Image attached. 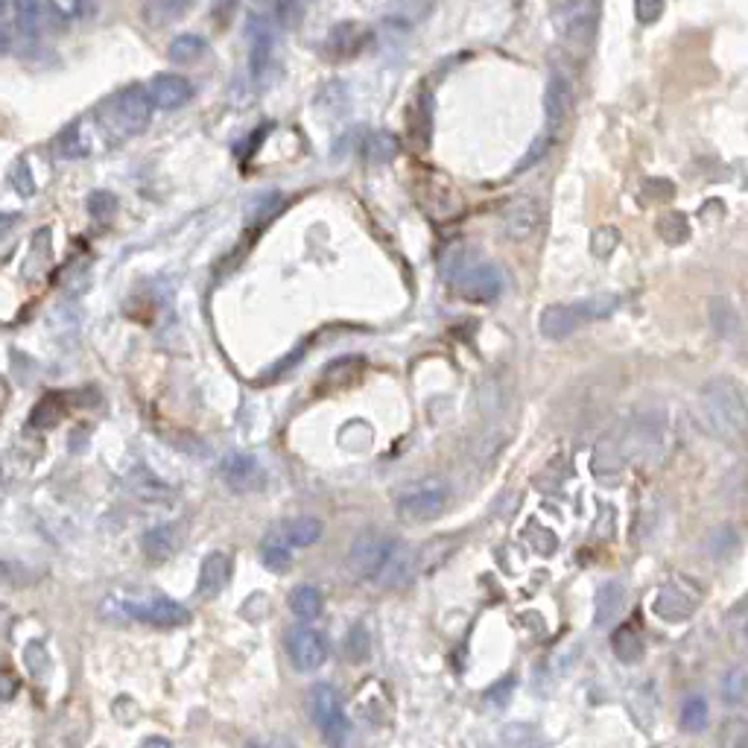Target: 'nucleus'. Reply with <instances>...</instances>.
<instances>
[{"label":"nucleus","mask_w":748,"mask_h":748,"mask_svg":"<svg viewBox=\"0 0 748 748\" xmlns=\"http://www.w3.org/2000/svg\"><path fill=\"white\" fill-rule=\"evenodd\" d=\"M450 284L453 290L468 301H494L503 293V272L488 261H471L462 258L448 269Z\"/></svg>","instance_id":"4"},{"label":"nucleus","mask_w":748,"mask_h":748,"mask_svg":"<svg viewBox=\"0 0 748 748\" xmlns=\"http://www.w3.org/2000/svg\"><path fill=\"white\" fill-rule=\"evenodd\" d=\"M626 608V588L620 582H605L597 591V626H611Z\"/></svg>","instance_id":"23"},{"label":"nucleus","mask_w":748,"mask_h":748,"mask_svg":"<svg viewBox=\"0 0 748 748\" xmlns=\"http://www.w3.org/2000/svg\"><path fill=\"white\" fill-rule=\"evenodd\" d=\"M395 141L389 138V135H374V138H369V161H374V164H386V161H392V155H395Z\"/></svg>","instance_id":"36"},{"label":"nucleus","mask_w":748,"mask_h":748,"mask_svg":"<svg viewBox=\"0 0 748 748\" xmlns=\"http://www.w3.org/2000/svg\"><path fill=\"white\" fill-rule=\"evenodd\" d=\"M681 728L687 734H702L708 728V702L705 696H687L681 705Z\"/></svg>","instance_id":"27"},{"label":"nucleus","mask_w":748,"mask_h":748,"mask_svg":"<svg viewBox=\"0 0 748 748\" xmlns=\"http://www.w3.org/2000/svg\"><path fill=\"white\" fill-rule=\"evenodd\" d=\"M392 538L383 535V532H360L354 538V544L348 547V556H345V567L354 579H363V582H374L377 573L383 570V564L392 553Z\"/></svg>","instance_id":"9"},{"label":"nucleus","mask_w":748,"mask_h":748,"mask_svg":"<svg viewBox=\"0 0 748 748\" xmlns=\"http://www.w3.org/2000/svg\"><path fill=\"white\" fill-rule=\"evenodd\" d=\"M249 748H266V746H249Z\"/></svg>","instance_id":"49"},{"label":"nucleus","mask_w":748,"mask_h":748,"mask_svg":"<svg viewBox=\"0 0 748 748\" xmlns=\"http://www.w3.org/2000/svg\"><path fill=\"white\" fill-rule=\"evenodd\" d=\"M15 225H18V214H3V211H0V237H3L9 228H15Z\"/></svg>","instance_id":"43"},{"label":"nucleus","mask_w":748,"mask_h":748,"mask_svg":"<svg viewBox=\"0 0 748 748\" xmlns=\"http://www.w3.org/2000/svg\"><path fill=\"white\" fill-rule=\"evenodd\" d=\"M284 646H287L290 664L299 673H313V670H319L328 661V643H325V637H322V632L310 629V626H293L287 632V637H284Z\"/></svg>","instance_id":"11"},{"label":"nucleus","mask_w":748,"mask_h":748,"mask_svg":"<svg viewBox=\"0 0 748 748\" xmlns=\"http://www.w3.org/2000/svg\"><path fill=\"white\" fill-rule=\"evenodd\" d=\"M231 573H234V561H231L228 553L217 550V553L205 556L202 570H199V588H196V594L202 599L220 597L225 588H228V582H231Z\"/></svg>","instance_id":"17"},{"label":"nucleus","mask_w":748,"mask_h":748,"mask_svg":"<svg viewBox=\"0 0 748 748\" xmlns=\"http://www.w3.org/2000/svg\"><path fill=\"white\" fill-rule=\"evenodd\" d=\"M515 687H518L515 675H503L497 684H491V690H486V702L488 705H494V708H506V705L512 702Z\"/></svg>","instance_id":"34"},{"label":"nucleus","mask_w":748,"mask_h":748,"mask_svg":"<svg viewBox=\"0 0 748 748\" xmlns=\"http://www.w3.org/2000/svg\"><path fill=\"white\" fill-rule=\"evenodd\" d=\"M599 0H561L553 6V24L567 44L585 47L597 33Z\"/></svg>","instance_id":"8"},{"label":"nucleus","mask_w":748,"mask_h":748,"mask_svg":"<svg viewBox=\"0 0 748 748\" xmlns=\"http://www.w3.org/2000/svg\"><path fill=\"white\" fill-rule=\"evenodd\" d=\"M711 319H713V328H716V334L725 339L737 337L740 334V316H737V310H734V304L731 301H713L711 304Z\"/></svg>","instance_id":"29"},{"label":"nucleus","mask_w":748,"mask_h":748,"mask_svg":"<svg viewBox=\"0 0 748 748\" xmlns=\"http://www.w3.org/2000/svg\"><path fill=\"white\" fill-rule=\"evenodd\" d=\"M132 486H135V494L144 497V500H170V488L164 486V483H158L147 471H135L132 474Z\"/></svg>","instance_id":"32"},{"label":"nucleus","mask_w":748,"mask_h":748,"mask_svg":"<svg viewBox=\"0 0 748 748\" xmlns=\"http://www.w3.org/2000/svg\"><path fill=\"white\" fill-rule=\"evenodd\" d=\"M299 3H304V6H307V3H310V0H299Z\"/></svg>","instance_id":"48"},{"label":"nucleus","mask_w":748,"mask_h":748,"mask_svg":"<svg viewBox=\"0 0 748 748\" xmlns=\"http://www.w3.org/2000/svg\"><path fill=\"white\" fill-rule=\"evenodd\" d=\"M15 24L24 38H33L41 30V0H12Z\"/></svg>","instance_id":"28"},{"label":"nucleus","mask_w":748,"mask_h":748,"mask_svg":"<svg viewBox=\"0 0 748 748\" xmlns=\"http://www.w3.org/2000/svg\"><path fill=\"white\" fill-rule=\"evenodd\" d=\"M9 620H12V614H9V608L6 605H0V632L9 626Z\"/></svg>","instance_id":"45"},{"label":"nucleus","mask_w":748,"mask_h":748,"mask_svg":"<svg viewBox=\"0 0 748 748\" xmlns=\"http://www.w3.org/2000/svg\"><path fill=\"white\" fill-rule=\"evenodd\" d=\"M287 605H290L293 617H299L301 623H310V620H316V617L322 614L325 599L319 594V588H313V585H299V588L290 591Z\"/></svg>","instance_id":"25"},{"label":"nucleus","mask_w":748,"mask_h":748,"mask_svg":"<svg viewBox=\"0 0 748 748\" xmlns=\"http://www.w3.org/2000/svg\"><path fill=\"white\" fill-rule=\"evenodd\" d=\"M345 655L351 664H366L369 655H372V637L366 632V626H354L348 632V640H345Z\"/></svg>","instance_id":"30"},{"label":"nucleus","mask_w":748,"mask_h":748,"mask_svg":"<svg viewBox=\"0 0 748 748\" xmlns=\"http://www.w3.org/2000/svg\"><path fill=\"white\" fill-rule=\"evenodd\" d=\"M220 477L234 494H255L266 486L263 465L249 453H228L220 462Z\"/></svg>","instance_id":"13"},{"label":"nucleus","mask_w":748,"mask_h":748,"mask_svg":"<svg viewBox=\"0 0 748 748\" xmlns=\"http://www.w3.org/2000/svg\"><path fill=\"white\" fill-rule=\"evenodd\" d=\"M611 649L623 664H637L643 655V632L637 623H623L611 632Z\"/></svg>","instance_id":"24"},{"label":"nucleus","mask_w":748,"mask_h":748,"mask_svg":"<svg viewBox=\"0 0 748 748\" xmlns=\"http://www.w3.org/2000/svg\"><path fill=\"white\" fill-rule=\"evenodd\" d=\"M304 354H307V345H299V348H293V354H290V357H284L281 363H275V366H272V369H269L266 374H269V377H278V374H284L287 369H293V366L299 363Z\"/></svg>","instance_id":"41"},{"label":"nucleus","mask_w":748,"mask_h":748,"mask_svg":"<svg viewBox=\"0 0 748 748\" xmlns=\"http://www.w3.org/2000/svg\"><path fill=\"white\" fill-rule=\"evenodd\" d=\"M100 123L97 120H91V117H82V120H76L74 126L68 129V135H65V152L68 155H76V158H85V155H94V152L100 150Z\"/></svg>","instance_id":"21"},{"label":"nucleus","mask_w":748,"mask_h":748,"mask_svg":"<svg viewBox=\"0 0 748 748\" xmlns=\"http://www.w3.org/2000/svg\"><path fill=\"white\" fill-rule=\"evenodd\" d=\"M88 211H91L94 220L109 223L114 217V211H117V196L109 193V190H94V193L88 196Z\"/></svg>","instance_id":"33"},{"label":"nucleus","mask_w":748,"mask_h":748,"mask_svg":"<svg viewBox=\"0 0 748 748\" xmlns=\"http://www.w3.org/2000/svg\"><path fill=\"white\" fill-rule=\"evenodd\" d=\"M664 6H667V0H635L637 24L652 27V24L664 15Z\"/></svg>","instance_id":"35"},{"label":"nucleus","mask_w":748,"mask_h":748,"mask_svg":"<svg viewBox=\"0 0 748 748\" xmlns=\"http://www.w3.org/2000/svg\"><path fill=\"white\" fill-rule=\"evenodd\" d=\"M6 47H9V36H6V30H3V24H0V56L6 53Z\"/></svg>","instance_id":"46"},{"label":"nucleus","mask_w":748,"mask_h":748,"mask_svg":"<svg viewBox=\"0 0 748 748\" xmlns=\"http://www.w3.org/2000/svg\"><path fill=\"white\" fill-rule=\"evenodd\" d=\"M538 220H541V205H538V199H532V196H518V199L509 202L506 211H503V234H506V240H512V243H526V240H532L535 231H538Z\"/></svg>","instance_id":"14"},{"label":"nucleus","mask_w":748,"mask_h":748,"mask_svg":"<svg viewBox=\"0 0 748 748\" xmlns=\"http://www.w3.org/2000/svg\"><path fill=\"white\" fill-rule=\"evenodd\" d=\"M261 559H263V567H266V570H272V573H287V570L293 567V556H290V550H287V547H281V544H275V541H263Z\"/></svg>","instance_id":"31"},{"label":"nucleus","mask_w":748,"mask_h":748,"mask_svg":"<svg viewBox=\"0 0 748 748\" xmlns=\"http://www.w3.org/2000/svg\"><path fill=\"white\" fill-rule=\"evenodd\" d=\"M702 605V588L687 579V576H673L667 579L658 594L652 597V611L655 617H661L664 623H684L690 620Z\"/></svg>","instance_id":"7"},{"label":"nucleus","mask_w":748,"mask_h":748,"mask_svg":"<svg viewBox=\"0 0 748 748\" xmlns=\"http://www.w3.org/2000/svg\"><path fill=\"white\" fill-rule=\"evenodd\" d=\"M550 144H553V138L550 135H544V138H538L535 144H532V150L526 152L524 161H521V167H518V173H524L529 167H535V161H541L544 158V152L550 150Z\"/></svg>","instance_id":"39"},{"label":"nucleus","mask_w":748,"mask_h":748,"mask_svg":"<svg viewBox=\"0 0 748 748\" xmlns=\"http://www.w3.org/2000/svg\"><path fill=\"white\" fill-rule=\"evenodd\" d=\"M120 611L155 629H179L190 623V611L170 597H152L147 602H120Z\"/></svg>","instance_id":"10"},{"label":"nucleus","mask_w":748,"mask_h":748,"mask_svg":"<svg viewBox=\"0 0 748 748\" xmlns=\"http://www.w3.org/2000/svg\"><path fill=\"white\" fill-rule=\"evenodd\" d=\"M141 748H173V743H170V740H164V737H147Z\"/></svg>","instance_id":"44"},{"label":"nucleus","mask_w":748,"mask_h":748,"mask_svg":"<svg viewBox=\"0 0 748 748\" xmlns=\"http://www.w3.org/2000/svg\"><path fill=\"white\" fill-rule=\"evenodd\" d=\"M12 185L21 196H33L36 193V182H33V173H30V164L27 161H18L15 170H12Z\"/></svg>","instance_id":"38"},{"label":"nucleus","mask_w":748,"mask_h":748,"mask_svg":"<svg viewBox=\"0 0 748 748\" xmlns=\"http://www.w3.org/2000/svg\"><path fill=\"white\" fill-rule=\"evenodd\" d=\"M743 684H746L743 667H737V670L728 673L725 684H722V693H725V702H728V705H740V702H743Z\"/></svg>","instance_id":"37"},{"label":"nucleus","mask_w":748,"mask_h":748,"mask_svg":"<svg viewBox=\"0 0 748 748\" xmlns=\"http://www.w3.org/2000/svg\"><path fill=\"white\" fill-rule=\"evenodd\" d=\"M205 38L202 36H193V33H182V36H176L170 41V47H167V59L170 62H176V65H190V62H196V59H202L205 56Z\"/></svg>","instance_id":"26"},{"label":"nucleus","mask_w":748,"mask_h":748,"mask_svg":"<svg viewBox=\"0 0 748 748\" xmlns=\"http://www.w3.org/2000/svg\"><path fill=\"white\" fill-rule=\"evenodd\" d=\"M696 415L699 424L725 442H734L746 430V392L731 377H713L696 398Z\"/></svg>","instance_id":"1"},{"label":"nucleus","mask_w":748,"mask_h":748,"mask_svg":"<svg viewBox=\"0 0 748 748\" xmlns=\"http://www.w3.org/2000/svg\"><path fill=\"white\" fill-rule=\"evenodd\" d=\"M147 94H150L152 109L176 112V109H182L187 100L193 97V85L187 82L185 76L161 74L152 76V82L147 85Z\"/></svg>","instance_id":"15"},{"label":"nucleus","mask_w":748,"mask_h":748,"mask_svg":"<svg viewBox=\"0 0 748 748\" xmlns=\"http://www.w3.org/2000/svg\"><path fill=\"white\" fill-rule=\"evenodd\" d=\"M190 6H193V0H144L141 18L147 27H167V24L179 21Z\"/></svg>","instance_id":"22"},{"label":"nucleus","mask_w":748,"mask_h":748,"mask_svg":"<svg viewBox=\"0 0 748 748\" xmlns=\"http://www.w3.org/2000/svg\"><path fill=\"white\" fill-rule=\"evenodd\" d=\"M448 503V486L439 483V480H427V483H415V486L404 488L395 497V512L407 524H427V521H436L448 509Z\"/></svg>","instance_id":"6"},{"label":"nucleus","mask_w":748,"mask_h":748,"mask_svg":"<svg viewBox=\"0 0 748 748\" xmlns=\"http://www.w3.org/2000/svg\"><path fill=\"white\" fill-rule=\"evenodd\" d=\"M275 38H278V27L272 21V15L261 9L249 15V68L252 76L266 74V68L272 65L275 56Z\"/></svg>","instance_id":"12"},{"label":"nucleus","mask_w":748,"mask_h":748,"mask_svg":"<svg viewBox=\"0 0 748 748\" xmlns=\"http://www.w3.org/2000/svg\"><path fill=\"white\" fill-rule=\"evenodd\" d=\"M567 112H570V85L564 76H550L547 91H544V114H547V135L550 138L561 129Z\"/></svg>","instance_id":"18"},{"label":"nucleus","mask_w":748,"mask_h":748,"mask_svg":"<svg viewBox=\"0 0 748 748\" xmlns=\"http://www.w3.org/2000/svg\"><path fill=\"white\" fill-rule=\"evenodd\" d=\"M150 120L152 103L144 85H129L126 91L114 94L112 100L106 103V123L120 138H135V135L147 132Z\"/></svg>","instance_id":"3"},{"label":"nucleus","mask_w":748,"mask_h":748,"mask_svg":"<svg viewBox=\"0 0 748 748\" xmlns=\"http://www.w3.org/2000/svg\"><path fill=\"white\" fill-rule=\"evenodd\" d=\"M620 301L614 296H599V299H585V301H567V304H550L544 313H541V337L553 339H567L570 334H576L582 325L588 322H599V319H608L614 310H617Z\"/></svg>","instance_id":"2"},{"label":"nucleus","mask_w":748,"mask_h":748,"mask_svg":"<svg viewBox=\"0 0 748 748\" xmlns=\"http://www.w3.org/2000/svg\"><path fill=\"white\" fill-rule=\"evenodd\" d=\"M6 3H9V0H0V18H3V12H6Z\"/></svg>","instance_id":"47"},{"label":"nucleus","mask_w":748,"mask_h":748,"mask_svg":"<svg viewBox=\"0 0 748 748\" xmlns=\"http://www.w3.org/2000/svg\"><path fill=\"white\" fill-rule=\"evenodd\" d=\"M50 3V9L59 15V18H65V21H71L76 18L79 12H82V0H47Z\"/></svg>","instance_id":"40"},{"label":"nucleus","mask_w":748,"mask_h":748,"mask_svg":"<svg viewBox=\"0 0 748 748\" xmlns=\"http://www.w3.org/2000/svg\"><path fill=\"white\" fill-rule=\"evenodd\" d=\"M179 544H182V526L179 524L155 526V529H150V532L144 535V541H141L144 556H147L152 564H161V561H167L170 556H176Z\"/></svg>","instance_id":"19"},{"label":"nucleus","mask_w":748,"mask_h":748,"mask_svg":"<svg viewBox=\"0 0 748 748\" xmlns=\"http://www.w3.org/2000/svg\"><path fill=\"white\" fill-rule=\"evenodd\" d=\"M412 567H415V556H412V550L407 544H392V553H389V559L383 564V570L377 573V579H374V585H383V588H398V585H404L407 579L412 576Z\"/></svg>","instance_id":"20"},{"label":"nucleus","mask_w":748,"mask_h":748,"mask_svg":"<svg viewBox=\"0 0 748 748\" xmlns=\"http://www.w3.org/2000/svg\"><path fill=\"white\" fill-rule=\"evenodd\" d=\"M15 693H18V678L9 673V670H3L0 673V702H9Z\"/></svg>","instance_id":"42"},{"label":"nucleus","mask_w":748,"mask_h":748,"mask_svg":"<svg viewBox=\"0 0 748 748\" xmlns=\"http://www.w3.org/2000/svg\"><path fill=\"white\" fill-rule=\"evenodd\" d=\"M322 532H325L322 521H316L310 515H301V518H290V521L275 526L266 535V541H275V544H281L287 550H293V547H313V544H319Z\"/></svg>","instance_id":"16"},{"label":"nucleus","mask_w":748,"mask_h":748,"mask_svg":"<svg viewBox=\"0 0 748 748\" xmlns=\"http://www.w3.org/2000/svg\"><path fill=\"white\" fill-rule=\"evenodd\" d=\"M310 716L322 734V740L331 748H345L351 737V719L342 708V699L331 684H316L310 690Z\"/></svg>","instance_id":"5"}]
</instances>
